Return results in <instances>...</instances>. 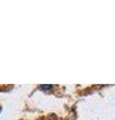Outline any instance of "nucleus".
Returning <instances> with one entry per match:
<instances>
[{
	"mask_svg": "<svg viewBox=\"0 0 115 120\" xmlns=\"http://www.w3.org/2000/svg\"><path fill=\"white\" fill-rule=\"evenodd\" d=\"M40 88L43 89V90H47V89H50L51 88V85H41Z\"/></svg>",
	"mask_w": 115,
	"mask_h": 120,
	"instance_id": "1",
	"label": "nucleus"
}]
</instances>
